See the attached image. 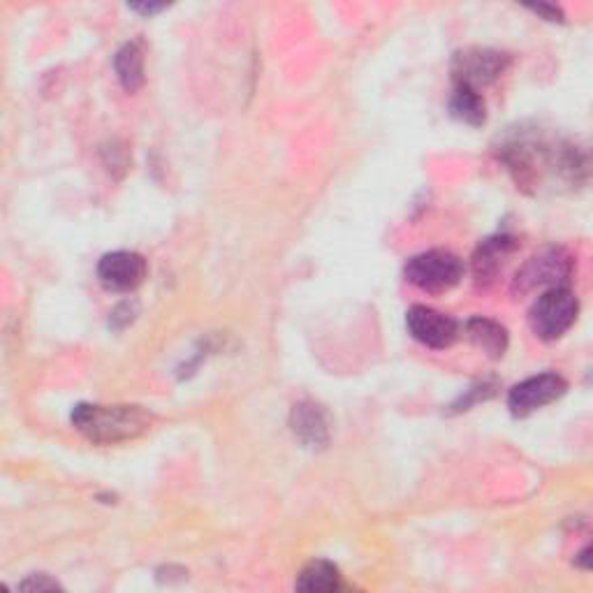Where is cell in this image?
Segmentation results:
<instances>
[{
  "label": "cell",
  "instance_id": "1",
  "mask_svg": "<svg viewBox=\"0 0 593 593\" xmlns=\"http://www.w3.org/2000/svg\"><path fill=\"white\" fill-rule=\"evenodd\" d=\"M501 159L521 188H538V184H543L547 177L575 184L584 172V161L578 149L564 142H550L538 133L519 128L501 144Z\"/></svg>",
  "mask_w": 593,
  "mask_h": 593
},
{
  "label": "cell",
  "instance_id": "2",
  "mask_svg": "<svg viewBox=\"0 0 593 593\" xmlns=\"http://www.w3.org/2000/svg\"><path fill=\"white\" fill-rule=\"evenodd\" d=\"M75 429L98 445H114L139 439L151 429V413L142 406L79 404L70 415Z\"/></svg>",
  "mask_w": 593,
  "mask_h": 593
},
{
  "label": "cell",
  "instance_id": "3",
  "mask_svg": "<svg viewBox=\"0 0 593 593\" xmlns=\"http://www.w3.org/2000/svg\"><path fill=\"white\" fill-rule=\"evenodd\" d=\"M580 313L578 296L566 286L550 288L538 296L529 313V323L533 335L543 341L562 339L566 331L575 325Z\"/></svg>",
  "mask_w": 593,
  "mask_h": 593
},
{
  "label": "cell",
  "instance_id": "4",
  "mask_svg": "<svg viewBox=\"0 0 593 593\" xmlns=\"http://www.w3.org/2000/svg\"><path fill=\"white\" fill-rule=\"evenodd\" d=\"M404 276L411 286L431 294H441L459 286L464 278V263L455 253L433 249L413 255L404 267Z\"/></svg>",
  "mask_w": 593,
  "mask_h": 593
},
{
  "label": "cell",
  "instance_id": "5",
  "mask_svg": "<svg viewBox=\"0 0 593 593\" xmlns=\"http://www.w3.org/2000/svg\"><path fill=\"white\" fill-rule=\"evenodd\" d=\"M572 272V260L564 249H543L515 274L513 292H533L535 288H559Z\"/></svg>",
  "mask_w": 593,
  "mask_h": 593
},
{
  "label": "cell",
  "instance_id": "6",
  "mask_svg": "<svg viewBox=\"0 0 593 593\" xmlns=\"http://www.w3.org/2000/svg\"><path fill=\"white\" fill-rule=\"evenodd\" d=\"M510 65V56L496 49L466 47L452 59V79L459 86H470L480 91V86L496 81Z\"/></svg>",
  "mask_w": 593,
  "mask_h": 593
},
{
  "label": "cell",
  "instance_id": "7",
  "mask_svg": "<svg viewBox=\"0 0 593 593\" xmlns=\"http://www.w3.org/2000/svg\"><path fill=\"white\" fill-rule=\"evenodd\" d=\"M568 390V382L559 374H538L521 380L508 394V408L515 417H527L540 408L554 404Z\"/></svg>",
  "mask_w": 593,
  "mask_h": 593
},
{
  "label": "cell",
  "instance_id": "8",
  "mask_svg": "<svg viewBox=\"0 0 593 593\" xmlns=\"http://www.w3.org/2000/svg\"><path fill=\"white\" fill-rule=\"evenodd\" d=\"M406 327L415 341H420L433 351H445L459 337V323L429 306H411L406 313Z\"/></svg>",
  "mask_w": 593,
  "mask_h": 593
},
{
  "label": "cell",
  "instance_id": "9",
  "mask_svg": "<svg viewBox=\"0 0 593 593\" xmlns=\"http://www.w3.org/2000/svg\"><path fill=\"white\" fill-rule=\"evenodd\" d=\"M147 260L135 251H114L102 255L98 263L100 283L114 292H133L144 283Z\"/></svg>",
  "mask_w": 593,
  "mask_h": 593
},
{
  "label": "cell",
  "instance_id": "10",
  "mask_svg": "<svg viewBox=\"0 0 593 593\" xmlns=\"http://www.w3.org/2000/svg\"><path fill=\"white\" fill-rule=\"evenodd\" d=\"M519 249V241L510 235H496L484 239L474 255V276L478 286L492 283L505 265V257H510Z\"/></svg>",
  "mask_w": 593,
  "mask_h": 593
},
{
  "label": "cell",
  "instance_id": "11",
  "mask_svg": "<svg viewBox=\"0 0 593 593\" xmlns=\"http://www.w3.org/2000/svg\"><path fill=\"white\" fill-rule=\"evenodd\" d=\"M290 427L304 447L318 450L329 443L327 415L318 404H313V401H302V404H296L292 408Z\"/></svg>",
  "mask_w": 593,
  "mask_h": 593
},
{
  "label": "cell",
  "instance_id": "12",
  "mask_svg": "<svg viewBox=\"0 0 593 593\" xmlns=\"http://www.w3.org/2000/svg\"><path fill=\"white\" fill-rule=\"evenodd\" d=\"M466 335L476 348L490 355L492 359H501L508 351V329L490 318H474L466 323Z\"/></svg>",
  "mask_w": 593,
  "mask_h": 593
},
{
  "label": "cell",
  "instance_id": "13",
  "mask_svg": "<svg viewBox=\"0 0 593 593\" xmlns=\"http://www.w3.org/2000/svg\"><path fill=\"white\" fill-rule=\"evenodd\" d=\"M114 70L121 86L128 93H135L142 89L144 84V51L137 42H126L116 51L114 56Z\"/></svg>",
  "mask_w": 593,
  "mask_h": 593
},
{
  "label": "cell",
  "instance_id": "14",
  "mask_svg": "<svg viewBox=\"0 0 593 593\" xmlns=\"http://www.w3.org/2000/svg\"><path fill=\"white\" fill-rule=\"evenodd\" d=\"M300 591H306V593H331V591H339L343 584H341V570L331 564V562H325V559H316L311 562L302 568L300 578H296V584H294Z\"/></svg>",
  "mask_w": 593,
  "mask_h": 593
},
{
  "label": "cell",
  "instance_id": "15",
  "mask_svg": "<svg viewBox=\"0 0 593 593\" xmlns=\"http://www.w3.org/2000/svg\"><path fill=\"white\" fill-rule=\"evenodd\" d=\"M450 114L466 126L480 128L487 121V104L480 91L470 89V86H459L455 84V91H452L450 98Z\"/></svg>",
  "mask_w": 593,
  "mask_h": 593
},
{
  "label": "cell",
  "instance_id": "16",
  "mask_svg": "<svg viewBox=\"0 0 593 593\" xmlns=\"http://www.w3.org/2000/svg\"><path fill=\"white\" fill-rule=\"evenodd\" d=\"M137 311H139V304L135 300H126V302H121L112 313H110V325L114 329H126L135 316H137Z\"/></svg>",
  "mask_w": 593,
  "mask_h": 593
},
{
  "label": "cell",
  "instance_id": "17",
  "mask_svg": "<svg viewBox=\"0 0 593 593\" xmlns=\"http://www.w3.org/2000/svg\"><path fill=\"white\" fill-rule=\"evenodd\" d=\"M20 589L22 591H56L61 589V584L56 580H51L45 572H35V575H28V578L20 584Z\"/></svg>",
  "mask_w": 593,
  "mask_h": 593
},
{
  "label": "cell",
  "instance_id": "18",
  "mask_svg": "<svg viewBox=\"0 0 593 593\" xmlns=\"http://www.w3.org/2000/svg\"><path fill=\"white\" fill-rule=\"evenodd\" d=\"M529 10L535 12V14H540L547 22H564V12L559 8H554V5H543V3H540V5H529Z\"/></svg>",
  "mask_w": 593,
  "mask_h": 593
},
{
  "label": "cell",
  "instance_id": "19",
  "mask_svg": "<svg viewBox=\"0 0 593 593\" xmlns=\"http://www.w3.org/2000/svg\"><path fill=\"white\" fill-rule=\"evenodd\" d=\"M167 5H130V10L135 12H142L144 16H153V14H159L163 12Z\"/></svg>",
  "mask_w": 593,
  "mask_h": 593
},
{
  "label": "cell",
  "instance_id": "20",
  "mask_svg": "<svg viewBox=\"0 0 593 593\" xmlns=\"http://www.w3.org/2000/svg\"><path fill=\"white\" fill-rule=\"evenodd\" d=\"M589 554H591V547H584V550L580 552V559L575 562V564H578V566L584 568V570H589V568H591V564H589Z\"/></svg>",
  "mask_w": 593,
  "mask_h": 593
}]
</instances>
